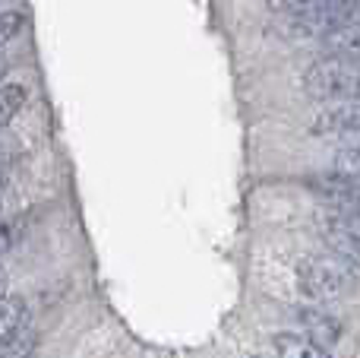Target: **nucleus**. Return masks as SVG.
Listing matches in <instances>:
<instances>
[{"label":"nucleus","instance_id":"nucleus-15","mask_svg":"<svg viewBox=\"0 0 360 358\" xmlns=\"http://www.w3.org/2000/svg\"><path fill=\"white\" fill-rule=\"evenodd\" d=\"M13 241H16V228L6 226V222H0V257L13 247Z\"/></svg>","mask_w":360,"mask_h":358},{"label":"nucleus","instance_id":"nucleus-1","mask_svg":"<svg viewBox=\"0 0 360 358\" xmlns=\"http://www.w3.org/2000/svg\"><path fill=\"white\" fill-rule=\"evenodd\" d=\"M354 285V266L329 254H307L297 260V289L316 304L338 302Z\"/></svg>","mask_w":360,"mask_h":358},{"label":"nucleus","instance_id":"nucleus-19","mask_svg":"<svg viewBox=\"0 0 360 358\" xmlns=\"http://www.w3.org/2000/svg\"><path fill=\"white\" fill-rule=\"evenodd\" d=\"M250 358H266V355H250Z\"/></svg>","mask_w":360,"mask_h":358},{"label":"nucleus","instance_id":"nucleus-10","mask_svg":"<svg viewBox=\"0 0 360 358\" xmlns=\"http://www.w3.org/2000/svg\"><path fill=\"white\" fill-rule=\"evenodd\" d=\"M275 346H278V358H332L329 349L316 346V342L304 340V336H291V333L275 336Z\"/></svg>","mask_w":360,"mask_h":358},{"label":"nucleus","instance_id":"nucleus-2","mask_svg":"<svg viewBox=\"0 0 360 358\" xmlns=\"http://www.w3.org/2000/svg\"><path fill=\"white\" fill-rule=\"evenodd\" d=\"M304 89L316 101H345L360 95V63L348 57H323L313 61L304 73Z\"/></svg>","mask_w":360,"mask_h":358},{"label":"nucleus","instance_id":"nucleus-3","mask_svg":"<svg viewBox=\"0 0 360 358\" xmlns=\"http://www.w3.org/2000/svg\"><path fill=\"white\" fill-rule=\"evenodd\" d=\"M360 19V0H329V4L316 6L310 13L291 16L288 32L297 38H326L332 32L345 29V25Z\"/></svg>","mask_w":360,"mask_h":358},{"label":"nucleus","instance_id":"nucleus-12","mask_svg":"<svg viewBox=\"0 0 360 358\" xmlns=\"http://www.w3.org/2000/svg\"><path fill=\"white\" fill-rule=\"evenodd\" d=\"M323 4H329V0H266L269 10L285 13V16H300V13H310Z\"/></svg>","mask_w":360,"mask_h":358},{"label":"nucleus","instance_id":"nucleus-16","mask_svg":"<svg viewBox=\"0 0 360 358\" xmlns=\"http://www.w3.org/2000/svg\"><path fill=\"white\" fill-rule=\"evenodd\" d=\"M4 295H6V273L0 270V298H4Z\"/></svg>","mask_w":360,"mask_h":358},{"label":"nucleus","instance_id":"nucleus-4","mask_svg":"<svg viewBox=\"0 0 360 358\" xmlns=\"http://www.w3.org/2000/svg\"><path fill=\"white\" fill-rule=\"evenodd\" d=\"M316 228L326 238V245L335 251V257H342L348 266L360 270V219L338 209H326L316 216Z\"/></svg>","mask_w":360,"mask_h":358},{"label":"nucleus","instance_id":"nucleus-6","mask_svg":"<svg viewBox=\"0 0 360 358\" xmlns=\"http://www.w3.org/2000/svg\"><path fill=\"white\" fill-rule=\"evenodd\" d=\"M357 127H360V95L357 99L332 101L329 108H323V111L313 118L310 130H313V137H338V140H345L351 130H357Z\"/></svg>","mask_w":360,"mask_h":358},{"label":"nucleus","instance_id":"nucleus-13","mask_svg":"<svg viewBox=\"0 0 360 358\" xmlns=\"http://www.w3.org/2000/svg\"><path fill=\"white\" fill-rule=\"evenodd\" d=\"M32 349H35V336L32 333H16L10 342L0 346V358H32Z\"/></svg>","mask_w":360,"mask_h":358},{"label":"nucleus","instance_id":"nucleus-11","mask_svg":"<svg viewBox=\"0 0 360 358\" xmlns=\"http://www.w3.org/2000/svg\"><path fill=\"white\" fill-rule=\"evenodd\" d=\"M25 86L22 82H4L0 86V127H6L25 105Z\"/></svg>","mask_w":360,"mask_h":358},{"label":"nucleus","instance_id":"nucleus-9","mask_svg":"<svg viewBox=\"0 0 360 358\" xmlns=\"http://www.w3.org/2000/svg\"><path fill=\"white\" fill-rule=\"evenodd\" d=\"M326 48L335 57H348V61L360 63V19L345 25V29L332 32V35H326Z\"/></svg>","mask_w":360,"mask_h":358},{"label":"nucleus","instance_id":"nucleus-5","mask_svg":"<svg viewBox=\"0 0 360 358\" xmlns=\"http://www.w3.org/2000/svg\"><path fill=\"white\" fill-rule=\"evenodd\" d=\"M307 184L313 187V194L329 203V209H338V213H348V216H357L360 219V181L357 178L332 171V175L310 178Z\"/></svg>","mask_w":360,"mask_h":358},{"label":"nucleus","instance_id":"nucleus-7","mask_svg":"<svg viewBox=\"0 0 360 358\" xmlns=\"http://www.w3.org/2000/svg\"><path fill=\"white\" fill-rule=\"evenodd\" d=\"M297 321H300V330H304V340L316 342V346H323V349L335 346V342L342 340V321L323 308H300Z\"/></svg>","mask_w":360,"mask_h":358},{"label":"nucleus","instance_id":"nucleus-14","mask_svg":"<svg viewBox=\"0 0 360 358\" xmlns=\"http://www.w3.org/2000/svg\"><path fill=\"white\" fill-rule=\"evenodd\" d=\"M335 171L338 175H348V178H357L360 181V149H354V146L338 149L335 152Z\"/></svg>","mask_w":360,"mask_h":358},{"label":"nucleus","instance_id":"nucleus-8","mask_svg":"<svg viewBox=\"0 0 360 358\" xmlns=\"http://www.w3.org/2000/svg\"><path fill=\"white\" fill-rule=\"evenodd\" d=\"M25 317H29V311H25L22 298H13V295L0 298V346L10 342L16 333H22Z\"/></svg>","mask_w":360,"mask_h":358},{"label":"nucleus","instance_id":"nucleus-17","mask_svg":"<svg viewBox=\"0 0 360 358\" xmlns=\"http://www.w3.org/2000/svg\"><path fill=\"white\" fill-rule=\"evenodd\" d=\"M4 67H6V63H4V57H0V76H4Z\"/></svg>","mask_w":360,"mask_h":358},{"label":"nucleus","instance_id":"nucleus-18","mask_svg":"<svg viewBox=\"0 0 360 358\" xmlns=\"http://www.w3.org/2000/svg\"><path fill=\"white\" fill-rule=\"evenodd\" d=\"M0 190H4V175H0Z\"/></svg>","mask_w":360,"mask_h":358}]
</instances>
